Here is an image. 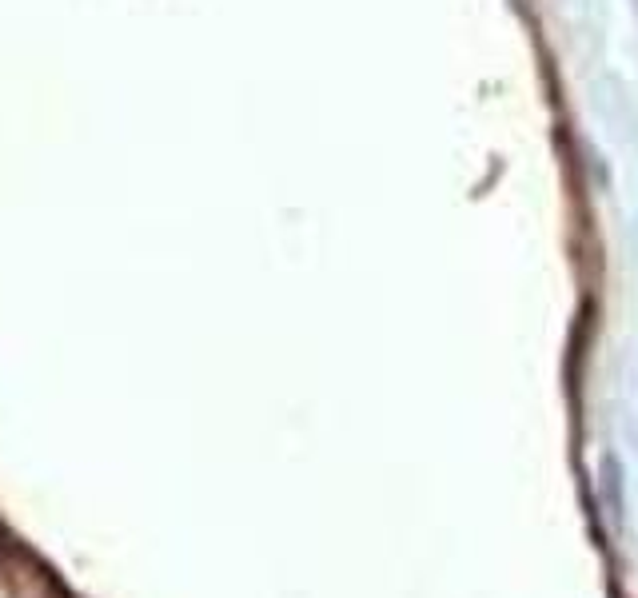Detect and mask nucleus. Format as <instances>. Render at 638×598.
<instances>
[{
    "label": "nucleus",
    "mask_w": 638,
    "mask_h": 598,
    "mask_svg": "<svg viewBox=\"0 0 638 598\" xmlns=\"http://www.w3.org/2000/svg\"><path fill=\"white\" fill-rule=\"evenodd\" d=\"M603 499H607L611 519L619 523L623 519V479H619V459L615 455H603Z\"/></svg>",
    "instance_id": "nucleus-1"
}]
</instances>
